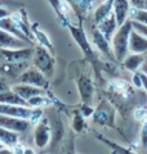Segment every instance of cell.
Here are the masks:
<instances>
[{
	"label": "cell",
	"mask_w": 147,
	"mask_h": 154,
	"mask_svg": "<svg viewBox=\"0 0 147 154\" xmlns=\"http://www.w3.org/2000/svg\"><path fill=\"white\" fill-rule=\"evenodd\" d=\"M133 31V25H132V19H126L124 25H121L116 30V32L112 36V49L114 54L117 60L122 62L128 57L129 53V38L130 33Z\"/></svg>",
	"instance_id": "obj_1"
},
{
	"label": "cell",
	"mask_w": 147,
	"mask_h": 154,
	"mask_svg": "<svg viewBox=\"0 0 147 154\" xmlns=\"http://www.w3.org/2000/svg\"><path fill=\"white\" fill-rule=\"evenodd\" d=\"M31 60L32 66L40 71L47 79H51L53 76V73H54V58L47 48L41 45L36 46L34 49V55Z\"/></svg>",
	"instance_id": "obj_2"
},
{
	"label": "cell",
	"mask_w": 147,
	"mask_h": 154,
	"mask_svg": "<svg viewBox=\"0 0 147 154\" xmlns=\"http://www.w3.org/2000/svg\"><path fill=\"white\" fill-rule=\"evenodd\" d=\"M48 119H49V126H51V134H52V137H51V152H52V154H56L58 145H61L63 134H65V128H63V123L61 121L60 116L57 114V112L54 109L49 110Z\"/></svg>",
	"instance_id": "obj_3"
},
{
	"label": "cell",
	"mask_w": 147,
	"mask_h": 154,
	"mask_svg": "<svg viewBox=\"0 0 147 154\" xmlns=\"http://www.w3.org/2000/svg\"><path fill=\"white\" fill-rule=\"evenodd\" d=\"M27 84V85H32L36 88H41L45 89L48 86V80L39 69H36L35 67H30L28 69H26L23 73L14 81V84Z\"/></svg>",
	"instance_id": "obj_4"
},
{
	"label": "cell",
	"mask_w": 147,
	"mask_h": 154,
	"mask_svg": "<svg viewBox=\"0 0 147 154\" xmlns=\"http://www.w3.org/2000/svg\"><path fill=\"white\" fill-rule=\"evenodd\" d=\"M30 68L28 62H3L0 63V75L11 81H16L26 69Z\"/></svg>",
	"instance_id": "obj_5"
},
{
	"label": "cell",
	"mask_w": 147,
	"mask_h": 154,
	"mask_svg": "<svg viewBox=\"0 0 147 154\" xmlns=\"http://www.w3.org/2000/svg\"><path fill=\"white\" fill-rule=\"evenodd\" d=\"M51 126H49V119L48 117H44L40 122L36 125L35 132H34V143L35 145L40 149L47 148L51 144Z\"/></svg>",
	"instance_id": "obj_6"
},
{
	"label": "cell",
	"mask_w": 147,
	"mask_h": 154,
	"mask_svg": "<svg viewBox=\"0 0 147 154\" xmlns=\"http://www.w3.org/2000/svg\"><path fill=\"white\" fill-rule=\"evenodd\" d=\"M4 62H28L32 59V48H21V49H0Z\"/></svg>",
	"instance_id": "obj_7"
},
{
	"label": "cell",
	"mask_w": 147,
	"mask_h": 154,
	"mask_svg": "<svg viewBox=\"0 0 147 154\" xmlns=\"http://www.w3.org/2000/svg\"><path fill=\"white\" fill-rule=\"evenodd\" d=\"M30 121L24 118H17L11 117V116H4L0 114V127H4L7 130H11L17 134L24 132L30 128Z\"/></svg>",
	"instance_id": "obj_8"
},
{
	"label": "cell",
	"mask_w": 147,
	"mask_h": 154,
	"mask_svg": "<svg viewBox=\"0 0 147 154\" xmlns=\"http://www.w3.org/2000/svg\"><path fill=\"white\" fill-rule=\"evenodd\" d=\"M31 113H32V108H30V107L0 103V114L11 116V117H17V118H24V119L30 121Z\"/></svg>",
	"instance_id": "obj_9"
},
{
	"label": "cell",
	"mask_w": 147,
	"mask_h": 154,
	"mask_svg": "<svg viewBox=\"0 0 147 154\" xmlns=\"http://www.w3.org/2000/svg\"><path fill=\"white\" fill-rule=\"evenodd\" d=\"M12 90L16 94H18L22 99L26 100V102L28 99L34 98V96L45 94V91H44V89H41V88H36V86L27 85V84H18V82L12 85Z\"/></svg>",
	"instance_id": "obj_10"
},
{
	"label": "cell",
	"mask_w": 147,
	"mask_h": 154,
	"mask_svg": "<svg viewBox=\"0 0 147 154\" xmlns=\"http://www.w3.org/2000/svg\"><path fill=\"white\" fill-rule=\"evenodd\" d=\"M130 2L129 0H114L112 5V13L115 14L117 26L124 25L126 19H129V9H130Z\"/></svg>",
	"instance_id": "obj_11"
},
{
	"label": "cell",
	"mask_w": 147,
	"mask_h": 154,
	"mask_svg": "<svg viewBox=\"0 0 147 154\" xmlns=\"http://www.w3.org/2000/svg\"><path fill=\"white\" fill-rule=\"evenodd\" d=\"M27 44L28 42L0 28V49H21V48H26Z\"/></svg>",
	"instance_id": "obj_12"
},
{
	"label": "cell",
	"mask_w": 147,
	"mask_h": 154,
	"mask_svg": "<svg viewBox=\"0 0 147 154\" xmlns=\"http://www.w3.org/2000/svg\"><path fill=\"white\" fill-rule=\"evenodd\" d=\"M129 51L134 53V54L147 53V37H145L139 32L133 30L129 38Z\"/></svg>",
	"instance_id": "obj_13"
},
{
	"label": "cell",
	"mask_w": 147,
	"mask_h": 154,
	"mask_svg": "<svg viewBox=\"0 0 147 154\" xmlns=\"http://www.w3.org/2000/svg\"><path fill=\"white\" fill-rule=\"evenodd\" d=\"M0 28H2V30H4V31H7L8 33H11V35L16 36V37L21 38V40H23V41H26V42H28V44H30L31 40L21 31V28L17 26V23L13 21L11 16H8V17L3 18V19H0Z\"/></svg>",
	"instance_id": "obj_14"
},
{
	"label": "cell",
	"mask_w": 147,
	"mask_h": 154,
	"mask_svg": "<svg viewBox=\"0 0 147 154\" xmlns=\"http://www.w3.org/2000/svg\"><path fill=\"white\" fill-rule=\"evenodd\" d=\"M98 30H100V32L103 35L107 40H111L112 36H114V33L116 32V30L119 28V26H117V22H116V18H115V14L111 13L109 17L105 18L103 21H102L100 25H97Z\"/></svg>",
	"instance_id": "obj_15"
},
{
	"label": "cell",
	"mask_w": 147,
	"mask_h": 154,
	"mask_svg": "<svg viewBox=\"0 0 147 154\" xmlns=\"http://www.w3.org/2000/svg\"><path fill=\"white\" fill-rule=\"evenodd\" d=\"M112 5H114V0H105L96 8L94 14H93V21L96 25H100L105 18L112 13Z\"/></svg>",
	"instance_id": "obj_16"
},
{
	"label": "cell",
	"mask_w": 147,
	"mask_h": 154,
	"mask_svg": "<svg viewBox=\"0 0 147 154\" xmlns=\"http://www.w3.org/2000/svg\"><path fill=\"white\" fill-rule=\"evenodd\" d=\"M77 86H79V91L83 100L85 103H89L93 94V85L90 79L88 76H80V79L77 80Z\"/></svg>",
	"instance_id": "obj_17"
},
{
	"label": "cell",
	"mask_w": 147,
	"mask_h": 154,
	"mask_svg": "<svg viewBox=\"0 0 147 154\" xmlns=\"http://www.w3.org/2000/svg\"><path fill=\"white\" fill-rule=\"evenodd\" d=\"M0 103L3 104H13V105H22V107H28L27 102L24 99H22L18 94H16L11 89L4 93H0Z\"/></svg>",
	"instance_id": "obj_18"
},
{
	"label": "cell",
	"mask_w": 147,
	"mask_h": 154,
	"mask_svg": "<svg viewBox=\"0 0 147 154\" xmlns=\"http://www.w3.org/2000/svg\"><path fill=\"white\" fill-rule=\"evenodd\" d=\"M122 62H124V67L128 71H137L139 67H142V64H143L145 55L143 54H134L133 53L132 55L126 57Z\"/></svg>",
	"instance_id": "obj_19"
},
{
	"label": "cell",
	"mask_w": 147,
	"mask_h": 154,
	"mask_svg": "<svg viewBox=\"0 0 147 154\" xmlns=\"http://www.w3.org/2000/svg\"><path fill=\"white\" fill-rule=\"evenodd\" d=\"M18 140H19V136L17 132L7 130L4 127H0V141H2L4 145L14 146L18 144Z\"/></svg>",
	"instance_id": "obj_20"
},
{
	"label": "cell",
	"mask_w": 147,
	"mask_h": 154,
	"mask_svg": "<svg viewBox=\"0 0 147 154\" xmlns=\"http://www.w3.org/2000/svg\"><path fill=\"white\" fill-rule=\"evenodd\" d=\"M93 42H94V45L102 53H105V54H110V44H109V40H107V38L103 35H102L98 28L93 31Z\"/></svg>",
	"instance_id": "obj_21"
},
{
	"label": "cell",
	"mask_w": 147,
	"mask_h": 154,
	"mask_svg": "<svg viewBox=\"0 0 147 154\" xmlns=\"http://www.w3.org/2000/svg\"><path fill=\"white\" fill-rule=\"evenodd\" d=\"M27 105L30 108H47L51 105V99L44 95H38L27 100Z\"/></svg>",
	"instance_id": "obj_22"
},
{
	"label": "cell",
	"mask_w": 147,
	"mask_h": 154,
	"mask_svg": "<svg viewBox=\"0 0 147 154\" xmlns=\"http://www.w3.org/2000/svg\"><path fill=\"white\" fill-rule=\"evenodd\" d=\"M67 3L70 5H72L75 9H77L79 12L85 13L92 8L94 0H67Z\"/></svg>",
	"instance_id": "obj_23"
},
{
	"label": "cell",
	"mask_w": 147,
	"mask_h": 154,
	"mask_svg": "<svg viewBox=\"0 0 147 154\" xmlns=\"http://www.w3.org/2000/svg\"><path fill=\"white\" fill-rule=\"evenodd\" d=\"M32 28H34V33H35V38L38 40L39 44H40L41 46H44V48H47L48 50H52L53 46H52V42L49 41L48 36L41 30H38V28H35V27H32Z\"/></svg>",
	"instance_id": "obj_24"
},
{
	"label": "cell",
	"mask_w": 147,
	"mask_h": 154,
	"mask_svg": "<svg viewBox=\"0 0 147 154\" xmlns=\"http://www.w3.org/2000/svg\"><path fill=\"white\" fill-rule=\"evenodd\" d=\"M109 118H110V110L105 107H100V109L94 114V119L100 123H107Z\"/></svg>",
	"instance_id": "obj_25"
},
{
	"label": "cell",
	"mask_w": 147,
	"mask_h": 154,
	"mask_svg": "<svg viewBox=\"0 0 147 154\" xmlns=\"http://www.w3.org/2000/svg\"><path fill=\"white\" fill-rule=\"evenodd\" d=\"M41 117H43V110L40 108H32V113H31V117H30V123L31 125H38L41 121Z\"/></svg>",
	"instance_id": "obj_26"
},
{
	"label": "cell",
	"mask_w": 147,
	"mask_h": 154,
	"mask_svg": "<svg viewBox=\"0 0 147 154\" xmlns=\"http://www.w3.org/2000/svg\"><path fill=\"white\" fill-rule=\"evenodd\" d=\"M132 25H133V30H136L137 32H139L141 35L147 37V25H143V23H141V22L133 21V19H132Z\"/></svg>",
	"instance_id": "obj_27"
},
{
	"label": "cell",
	"mask_w": 147,
	"mask_h": 154,
	"mask_svg": "<svg viewBox=\"0 0 147 154\" xmlns=\"http://www.w3.org/2000/svg\"><path fill=\"white\" fill-rule=\"evenodd\" d=\"M72 127L75 131L80 132L83 127H84V119H83V117L80 114H76L75 117H74V122H72Z\"/></svg>",
	"instance_id": "obj_28"
},
{
	"label": "cell",
	"mask_w": 147,
	"mask_h": 154,
	"mask_svg": "<svg viewBox=\"0 0 147 154\" xmlns=\"http://www.w3.org/2000/svg\"><path fill=\"white\" fill-rule=\"evenodd\" d=\"M12 89L11 85V80L7 79L5 76L0 75V93H4V91H8Z\"/></svg>",
	"instance_id": "obj_29"
},
{
	"label": "cell",
	"mask_w": 147,
	"mask_h": 154,
	"mask_svg": "<svg viewBox=\"0 0 147 154\" xmlns=\"http://www.w3.org/2000/svg\"><path fill=\"white\" fill-rule=\"evenodd\" d=\"M133 21L141 22L143 25H147V9H138V13H137L136 18Z\"/></svg>",
	"instance_id": "obj_30"
},
{
	"label": "cell",
	"mask_w": 147,
	"mask_h": 154,
	"mask_svg": "<svg viewBox=\"0 0 147 154\" xmlns=\"http://www.w3.org/2000/svg\"><path fill=\"white\" fill-rule=\"evenodd\" d=\"M14 153L16 154H35V152H34V149L31 148H23L22 145H19V144H17V145H14Z\"/></svg>",
	"instance_id": "obj_31"
},
{
	"label": "cell",
	"mask_w": 147,
	"mask_h": 154,
	"mask_svg": "<svg viewBox=\"0 0 147 154\" xmlns=\"http://www.w3.org/2000/svg\"><path fill=\"white\" fill-rule=\"evenodd\" d=\"M130 5L138 9H145V0H129Z\"/></svg>",
	"instance_id": "obj_32"
},
{
	"label": "cell",
	"mask_w": 147,
	"mask_h": 154,
	"mask_svg": "<svg viewBox=\"0 0 147 154\" xmlns=\"http://www.w3.org/2000/svg\"><path fill=\"white\" fill-rule=\"evenodd\" d=\"M134 116H136V118L138 119V121H141V119L146 118L147 112H146L145 109H138V110H137V112H136V114H134Z\"/></svg>",
	"instance_id": "obj_33"
},
{
	"label": "cell",
	"mask_w": 147,
	"mask_h": 154,
	"mask_svg": "<svg viewBox=\"0 0 147 154\" xmlns=\"http://www.w3.org/2000/svg\"><path fill=\"white\" fill-rule=\"evenodd\" d=\"M0 154H16V153L9 148H0Z\"/></svg>",
	"instance_id": "obj_34"
},
{
	"label": "cell",
	"mask_w": 147,
	"mask_h": 154,
	"mask_svg": "<svg viewBox=\"0 0 147 154\" xmlns=\"http://www.w3.org/2000/svg\"><path fill=\"white\" fill-rule=\"evenodd\" d=\"M8 16H9V13H8L7 9H4V8L0 7V19L5 18V17H8Z\"/></svg>",
	"instance_id": "obj_35"
},
{
	"label": "cell",
	"mask_w": 147,
	"mask_h": 154,
	"mask_svg": "<svg viewBox=\"0 0 147 154\" xmlns=\"http://www.w3.org/2000/svg\"><path fill=\"white\" fill-rule=\"evenodd\" d=\"M142 69H143V73L147 75V58H145V62L142 64Z\"/></svg>",
	"instance_id": "obj_36"
},
{
	"label": "cell",
	"mask_w": 147,
	"mask_h": 154,
	"mask_svg": "<svg viewBox=\"0 0 147 154\" xmlns=\"http://www.w3.org/2000/svg\"><path fill=\"white\" fill-rule=\"evenodd\" d=\"M4 62V59H3V57H2V54H0V63H3Z\"/></svg>",
	"instance_id": "obj_37"
},
{
	"label": "cell",
	"mask_w": 147,
	"mask_h": 154,
	"mask_svg": "<svg viewBox=\"0 0 147 154\" xmlns=\"http://www.w3.org/2000/svg\"><path fill=\"white\" fill-rule=\"evenodd\" d=\"M145 9H147V0H145Z\"/></svg>",
	"instance_id": "obj_38"
},
{
	"label": "cell",
	"mask_w": 147,
	"mask_h": 154,
	"mask_svg": "<svg viewBox=\"0 0 147 154\" xmlns=\"http://www.w3.org/2000/svg\"><path fill=\"white\" fill-rule=\"evenodd\" d=\"M2 144H3V143H2V141H0V148H2Z\"/></svg>",
	"instance_id": "obj_39"
}]
</instances>
